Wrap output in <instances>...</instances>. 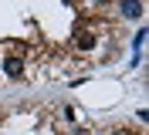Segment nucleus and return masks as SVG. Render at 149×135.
Here are the masks:
<instances>
[{"mask_svg":"<svg viewBox=\"0 0 149 135\" xmlns=\"http://www.w3.org/2000/svg\"><path fill=\"white\" fill-rule=\"evenodd\" d=\"M3 74H7V78H20V74H24V61H20V57H7V61H3Z\"/></svg>","mask_w":149,"mask_h":135,"instance_id":"f257e3e1","label":"nucleus"},{"mask_svg":"<svg viewBox=\"0 0 149 135\" xmlns=\"http://www.w3.org/2000/svg\"><path fill=\"white\" fill-rule=\"evenodd\" d=\"M122 17H142V3H119Z\"/></svg>","mask_w":149,"mask_h":135,"instance_id":"f03ea898","label":"nucleus"},{"mask_svg":"<svg viewBox=\"0 0 149 135\" xmlns=\"http://www.w3.org/2000/svg\"><path fill=\"white\" fill-rule=\"evenodd\" d=\"M78 47H81V51H92V47H95V37L92 34H78Z\"/></svg>","mask_w":149,"mask_h":135,"instance_id":"7ed1b4c3","label":"nucleus"}]
</instances>
